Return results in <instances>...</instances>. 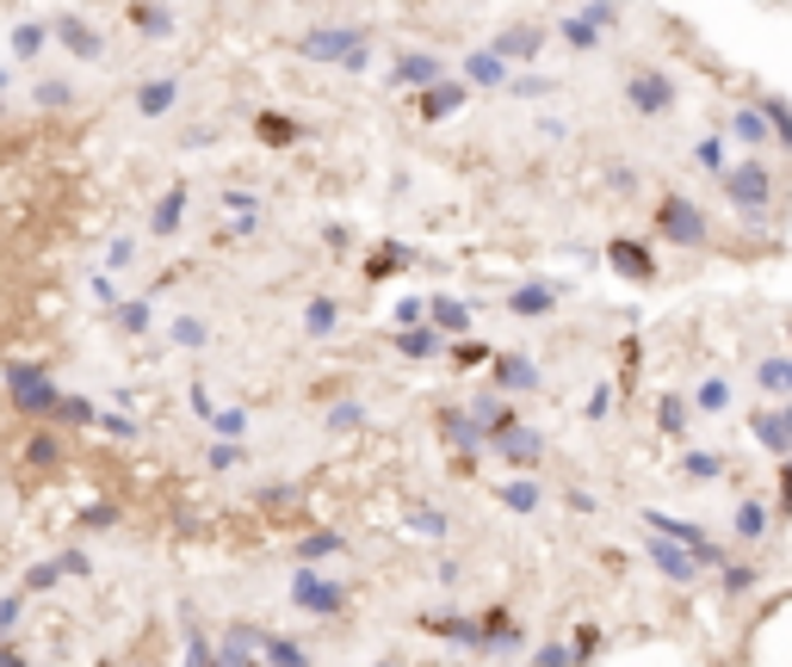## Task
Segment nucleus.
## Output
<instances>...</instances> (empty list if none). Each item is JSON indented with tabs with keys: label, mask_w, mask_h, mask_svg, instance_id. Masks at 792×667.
Instances as JSON below:
<instances>
[{
	"label": "nucleus",
	"mask_w": 792,
	"mask_h": 667,
	"mask_svg": "<svg viewBox=\"0 0 792 667\" xmlns=\"http://www.w3.org/2000/svg\"><path fill=\"white\" fill-rule=\"evenodd\" d=\"M38 50H44V25H20V32H13V57L32 62Z\"/></svg>",
	"instance_id": "nucleus-15"
},
{
	"label": "nucleus",
	"mask_w": 792,
	"mask_h": 667,
	"mask_svg": "<svg viewBox=\"0 0 792 667\" xmlns=\"http://www.w3.org/2000/svg\"><path fill=\"white\" fill-rule=\"evenodd\" d=\"M131 25L143 32V38H168V32H174V20H168L161 7H131Z\"/></svg>",
	"instance_id": "nucleus-12"
},
{
	"label": "nucleus",
	"mask_w": 792,
	"mask_h": 667,
	"mask_svg": "<svg viewBox=\"0 0 792 667\" xmlns=\"http://www.w3.org/2000/svg\"><path fill=\"white\" fill-rule=\"evenodd\" d=\"M180 217H186V186H174L161 205H155V217H149V230L155 235H174L180 230Z\"/></svg>",
	"instance_id": "nucleus-8"
},
{
	"label": "nucleus",
	"mask_w": 792,
	"mask_h": 667,
	"mask_svg": "<svg viewBox=\"0 0 792 667\" xmlns=\"http://www.w3.org/2000/svg\"><path fill=\"white\" fill-rule=\"evenodd\" d=\"M260 136H267L272 149H285V143H297V124L291 118H260Z\"/></svg>",
	"instance_id": "nucleus-14"
},
{
	"label": "nucleus",
	"mask_w": 792,
	"mask_h": 667,
	"mask_svg": "<svg viewBox=\"0 0 792 667\" xmlns=\"http://www.w3.org/2000/svg\"><path fill=\"white\" fill-rule=\"evenodd\" d=\"M459 106H464L459 81H440V87H427L422 94V118H446V112H459Z\"/></svg>",
	"instance_id": "nucleus-7"
},
{
	"label": "nucleus",
	"mask_w": 792,
	"mask_h": 667,
	"mask_svg": "<svg viewBox=\"0 0 792 667\" xmlns=\"http://www.w3.org/2000/svg\"><path fill=\"white\" fill-rule=\"evenodd\" d=\"M563 38L576 44V50H588L595 44V20H563Z\"/></svg>",
	"instance_id": "nucleus-18"
},
{
	"label": "nucleus",
	"mask_w": 792,
	"mask_h": 667,
	"mask_svg": "<svg viewBox=\"0 0 792 667\" xmlns=\"http://www.w3.org/2000/svg\"><path fill=\"white\" fill-rule=\"evenodd\" d=\"M502 378H508V383H533V371H526L521 359H502Z\"/></svg>",
	"instance_id": "nucleus-23"
},
{
	"label": "nucleus",
	"mask_w": 792,
	"mask_h": 667,
	"mask_svg": "<svg viewBox=\"0 0 792 667\" xmlns=\"http://www.w3.org/2000/svg\"><path fill=\"white\" fill-rule=\"evenodd\" d=\"M360 44H366V32L329 25V32H304V38H297V50H304V57H316V62H348Z\"/></svg>",
	"instance_id": "nucleus-1"
},
{
	"label": "nucleus",
	"mask_w": 792,
	"mask_h": 667,
	"mask_svg": "<svg viewBox=\"0 0 792 667\" xmlns=\"http://www.w3.org/2000/svg\"><path fill=\"white\" fill-rule=\"evenodd\" d=\"M304 322H309V334H329V328H334V304H329V297H316Z\"/></svg>",
	"instance_id": "nucleus-17"
},
{
	"label": "nucleus",
	"mask_w": 792,
	"mask_h": 667,
	"mask_svg": "<svg viewBox=\"0 0 792 667\" xmlns=\"http://www.w3.org/2000/svg\"><path fill=\"white\" fill-rule=\"evenodd\" d=\"M761 383H773V390H792V365H773V371H761Z\"/></svg>",
	"instance_id": "nucleus-22"
},
{
	"label": "nucleus",
	"mask_w": 792,
	"mask_h": 667,
	"mask_svg": "<svg viewBox=\"0 0 792 667\" xmlns=\"http://www.w3.org/2000/svg\"><path fill=\"white\" fill-rule=\"evenodd\" d=\"M657 230L669 235V242H687V248H694V242H706V223H699V210H694V205H681V198H669V205L657 210Z\"/></svg>",
	"instance_id": "nucleus-4"
},
{
	"label": "nucleus",
	"mask_w": 792,
	"mask_h": 667,
	"mask_svg": "<svg viewBox=\"0 0 792 667\" xmlns=\"http://www.w3.org/2000/svg\"><path fill=\"white\" fill-rule=\"evenodd\" d=\"M390 81H397V87H440L446 81V62L440 57H397V69H390Z\"/></svg>",
	"instance_id": "nucleus-5"
},
{
	"label": "nucleus",
	"mask_w": 792,
	"mask_h": 667,
	"mask_svg": "<svg viewBox=\"0 0 792 667\" xmlns=\"http://www.w3.org/2000/svg\"><path fill=\"white\" fill-rule=\"evenodd\" d=\"M625 99H632V112L644 118H662L669 106H675V87H669V75H657V69H644V75H632V87H625Z\"/></svg>",
	"instance_id": "nucleus-2"
},
{
	"label": "nucleus",
	"mask_w": 792,
	"mask_h": 667,
	"mask_svg": "<svg viewBox=\"0 0 792 667\" xmlns=\"http://www.w3.org/2000/svg\"><path fill=\"white\" fill-rule=\"evenodd\" d=\"M38 106H69V87H62V81H44V87H38Z\"/></svg>",
	"instance_id": "nucleus-21"
},
{
	"label": "nucleus",
	"mask_w": 792,
	"mask_h": 667,
	"mask_svg": "<svg viewBox=\"0 0 792 667\" xmlns=\"http://www.w3.org/2000/svg\"><path fill=\"white\" fill-rule=\"evenodd\" d=\"M464 69H471V81H477V87H502V81H508V62L496 57V50H477Z\"/></svg>",
	"instance_id": "nucleus-9"
},
{
	"label": "nucleus",
	"mask_w": 792,
	"mask_h": 667,
	"mask_svg": "<svg viewBox=\"0 0 792 667\" xmlns=\"http://www.w3.org/2000/svg\"><path fill=\"white\" fill-rule=\"evenodd\" d=\"M434 316H440L446 328H464V322H471V316H464V304H446V297L434 304Z\"/></svg>",
	"instance_id": "nucleus-20"
},
{
	"label": "nucleus",
	"mask_w": 792,
	"mask_h": 667,
	"mask_svg": "<svg viewBox=\"0 0 792 667\" xmlns=\"http://www.w3.org/2000/svg\"><path fill=\"white\" fill-rule=\"evenodd\" d=\"M699 161H706V168L718 173V168H724V149H718V143H699Z\"/></svg>",
	"instance_id": "nucleus-24"
},
{
	"label": "nucleus",
	"mask_w": 792,
	"mask_h": 667,
	"mask_svg": "<svg viewBox=\"0 0 792 667\" xmlns=\"http://www.w3.org/2000/svg\"><path fill=\"white\" fill-rule=\"evenodd\" d=\"M496 57H539V32H502L496 38Z\"/></svg>",
	"instance_id": "nucleus-13"
},
{
	"label": "nucleus",
	"mask_w": 792,
	"mask_h": 667,
	"mask_svg": "<svg viewBox=\"0 0 792 667\" xmlns=\"http://www.w3.org/2000/svg\"><path fill=\"white\" fill-rule=\"evenodd\" d=\"M118 322L131 328V334H143V328H149V304H124L118 309Z\"/></svg>",
	"instance_id": "nucleus-19"
},
{
	"label": "nucleus",
	"mask_w": 792,
	"mask_h": 667,
	"mask_svg": "<svg viewBox=\"0 0 792 667\" xmlns=\"http://www.w3.org/2000/svg\"><path fill=\"white\" fill-rule=\"evenodd\" d=\"M50 32H57V38L69 44V50H75L81 62H99V38H94V32H87V25L75 20V13H57V20H50Z\"/></svg>",
	"instance_id": "nucleus-6"
},
{
	"label": "nucleus",
	"mask_w": 792,
	"mask_h": 667,
	"mask_svg": "<svg viewBox=\"0 0 792 667\" xmlns=\"http://www.w3.org/2000/svg\"><path fill=\"white\" fill-rule=\"evenodd\" d=\"M514 309H521V316H533V309H551V291H545V285L514 291Z\"/></svg>",
	"instance_id": "nucleus-16"
},
{
	"label": "nucleus",
	"mask_w": 792,
	"mask_h": 667,
	"mask_svg": "<svg viewBox=\"0 0 792 667\" xmlns=\"http://www.w3.org/2000/svg\"><path fill=\"white\" fill-rule=\"evenodd\" d=\"M613 267L625 272V279H650V254H644L638 242H613Z\"/></svg>",
	"instance_id": "nucleus-11"
},
{
	"label": "nucleus",
	"mask_w": 792,
	"mask_h": 667,
	"mask_svg": "<svg viewBox=\"0 0 792 667\" xmlns=\"http://www.w3.org/2000/svg\"><path fill=\"white\" fill-rule=\"evenodd\" d=\"M174 94H180L174 81H149V87L136 94V112H143V118H161L168 106H174Z\"/></svg>",
	"instance_id": "nucleus-10"
},
{
	"label": "nucleus",
	"mask_w": 792,
	"mask_h": 667,
	"mask_svg": "<svg viewBox=\"0 0 792 667\" xmlns=\"http://www.w3.org/2000/svg\"><path fill=\"white\" fill-rule=\"evenodd\" d=\"M724 192H731L743 210H761V205H768V168H761V161L731 168V173H724Z\"/></svg>",
	"instance_id": "nucleus-3"
},
{
	"label": "nucleus",
	"mask_w": 792,
	"mask_h": 667,
	"mask_svg": "<svg viewBox=\"0 0 792 667\" xmlns=\"http://www.w3.org/2000/svg\"><path fill=\"white\" fill-rule=\"evenodd\" d=\"M0 87H7V69H0Z\"/></svg>",
	"instance_id": "nucleus-25"
}]
</instances>
